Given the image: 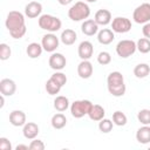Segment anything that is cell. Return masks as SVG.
I'll use <instances>...</instances> for the list:
<instances>
[{"mask_svg": "<svg viewBox=\"0 0 150 150\" xmlns=\"http://www.w3.org/2000/svg\"><path fill=\"white\" fill-rule=\"evenodd\" d=\"M5 25L13 39H21L27 32L25 15L19 11H11L7 14Z\"/></svg>", "mask_w": 150, "mask_h": 150, "instance_id": "1", "label": "cell"}, {"mask_svg": "<svg viewBox=\"0 0 150 150\" xmlns=\"http://www.w3.org/2000/svg\"><path fill=\"white\" fill-rule=\"evenodd\" d=\"M107 87L108 91L115 96V97H121L125 94V83H124V77L122 73L120 71H111L108 77H107Z\"/></svg>", "mask_w": 150, "mask_h": 150, "instance_id": "2", "label": "cell"}, {"mask_svg": "<svg viewBox=\"0 0 150 150\" xmlns=\"http://www.w3.org/2000/svg\"><path fill=\"white\" fill-rule=\"evenodd\" d=\"M89 15H90V8L83 1L75 2L68 9V16L73 21H82L84 19H88Z\"/></svg>", "mask_w": 150, "mask_h": 150, "instance_id": "3", "label": "cell"}, {"mask_svg": "<svg viewBox=\"0 0 150 150\" xmlns=\"http://www.w3.org/2000/svg\"><path fill=\"white\" fill-rule=\"evenodd\" d=\"M39 27L43 30H47L49 33H55L57 30H60L62 22L57 16L50 15V14H42L39 16L38 20Z\"/></svg>", "mask_w": 150, "mask_h": 150, "instance_id": "4", "label": "cell"}, {"mask_svg": "<svg viewBox=\"0 0 150 150\" xmlns=\"http://www.w3.org/2000/svg\"><path fill=\"white\" fill-rule=\"evenodd\" d=\"M93 103L89 100H77L70 104V112L71 116L75 118H81L84 115H88L89 110L91 109Z\"/></svg>", "mask_w": 150, "mask_h": 150, "instance_id": "5", "label": "cell"}, {"mask_svg": "<svg viewBox=\"0 0 150 150\" xmlns=\"http://www.w3.org/2000/svg\"><path fill=\"white\" fill-rule=\"evenodd\" d=\"M136 49H137L136 42L132 41V40H128V39L127 40H121L116 45V53L122 59H127V57L134 55Z\"/></svg>", "mask_w": 150, "mask_h": 150, "instance_id": "6", "label": "cell"}, {"mask_svg": "<svg viewBox=\"0 0 150 150\" xmlns=\"http://www.w3.org/2000/svg\"><path fill=\"white\" fill-rule=\"evenodd\" d=\"M132 19L136 23H146L150 22V4L144 2L137 6L132 13Z\"/></svg>", "mask_w": 150, "mask_h": 150, "instance_id": "7", "label": "cell"}, {"mask_svg": "<svg viewBox=\"0 0 150 150\" xmlns=\"http://www.w3.org/2000/svg\"><path fill=\"white\" fill-rule=\"evenodd\" d=\"M111 28L114 33H128L131 29V21L124 16H117L111 21Z\"/></svg>", "mask_w": 150, "mask_h": 150, "instance_id": "8", "label": "cell"}, {"mask_svg": "<svg viewBox=\"0 0 150 150\" xmlns=\"http://www.w3.org/2000/svg\"><path fill=\"white\" fill-rule=\"evenodd\" d=\"M59 43H60V40L54 33L45 34L42 36V40H41V45H42L43 50H46L48 53H54L56 50V48L59 47Z\"/></svg>", "mask_w": 150, "mask_h": 150, "instance_id": "9", "label": "cell"}, {"mask_svg": "<svg viewBox=\"0 0 150 150\" xmlns=\"http://www.w3.org/2000/svg\"><path fill=\"white\" fill-rule=\"evenodd\" d=\"M48 63H49V67L56 71L59 70H62L66 64H67V60H66V56L61 53H52V55L49 56V60H48Z\"/></svg>", "mask_w": 150, "mask_h": 150, "instance_id": "10", "label": "cell"}, {"mask_svg": "<svg viewBox=\"0 0 150 150\" xmlns=\"http://www.w3.org/2000/svg\"><path fill=\"white\" fill-rule=\"evenodd\" d=\"M94 47L90 41H82L77 47V54L81 60H89L93 56Z\"/></svg>", "mask_w": 150, "mask_h": 150, "instance_id": "11", "label": "cell"}, {"mask_svg": "<svg viewBox=\"0 0 150 150\" xmlns=\"http://www.w3.org/2000/svg\"><path fill=\"white\" fill-rule=\"evenodd\" d=\"M42 12V5L38 1H30L25 7V15L29 19H34L41 15Z\"/></svg>", "mask_w": 150, "mask_h": 150, "instance_id": "12", "label": "cell"}, {"mask_svg": "<svg viewBox=\"0 0 150 150\" xmlns=\"http://www.w3.org/2000/svg\"><path fill=\"white\" fill-rule=\"evenodd\" d=\"M94 68L89 60H82L77 66V75L81 79H89L93 75Z\"/></svg>", "mask_w": 150, "mask_h": 150, "instance_id": "13", "label": "cell"}, {"mask_svg": "<svg viewBox=\"0 0 150 150\" xmlns=\"http://www.w3.org/2000/svg\"><path fill=\"white\" fill-rule=\"evenodd\" d=\"M0 91L1 95L5 96H12L16 91V84L11 79H2L0 81Z\"/></svg>", "mask_w": 150, "mask_h": 150, "instance_id": "14", "label": "cell"}, {"mask_svg": "<svg viewBox=\"0 0 150 150\" xmlns=\"http://www.w3.org/2000/svg\"><path fill=\"white\" fill-rule=\"evenodd\" d=\"M40 132V129H39V125L34 122H27L23 128H22V134H23V137L27 138V139H34L36 138V136L39 135Z\"/></svg>", "mask_w": 150, "mask_h": 150, "instance_id": "15", "label": "cell"}, {"mask_svg": "<svg viewBox=\"0 0 150 150\" xmlns=\"http://www.w3.org/2000/svg\"><path fill=\"white\" fill-rule=\"evenodd\" d=\"M81 30L84 35L87 36H93L95 35L96 33H98V25L96 23L95 20H91V19H88V20H84L81 25Z\"/></svg>", "mask_w": 150, "mask_h": 150, "instance_id": "16", "label": "cell"}, {"mask_svg": "<svg viewBox=\"0 0 150 150\" xmlns=\"http://www.w3.org/2000/svg\"><path fill=\"white\" fill-rule=\"evenodd\" d=\"M9 123L13 127H23L26 122V114L22 110H13L9 114Z\"/></svg>", "mask_w": 150, "mask_h": 150, "instance_id": "17", "label": "cell"}, {"mask_svg": "<svg viewBox=\"0 0 150 150\" xmlns=\"http://www.w3.org/2000/svg\"><path fill=\"white\" fill-rule=\"evenodd\" d=\"M94 20L98 26H107L111 22V13L108 9H98L95 13Z\"/></svg>", "mask_w": 150, "mask_h": 150, "instance_id": "18", "label": "cell"}, {"mask_svg": "<svg viewBox=\"0 0 150 150\" xmlns=\"http://www.w3.org/2000/svg\"><path fill=\"white\" fill-rule=\"evenodd\" d=\"M114 39H115V34H114L112 29L103 28L97 33V41L101 45H109L114 41Z\"/></svg>", "mask_w": 150, "mask_h": 150, "instance_id": "19", "label": "cell"}, {"mask_svg": "<svg viewBox=\"0 0 150 150\" xmlns=\"http://www.w3.org/2000/svg\"><path fill=\"white\" fill-rule=\"evenodd\" d=\"M76 39H77L76 32L73 30V29H70V28H67V29L62 30L61 36H60L61 42H62L63 45H66V46H71V45H74L75 41H76Z\"/></svg>", "mask_w": 150, "mask_h": 150, "instance_id": "20", "label": "cell"}, {"mask_svg": "<svg viewBox=\"0 0 150 150\" xmlns=\"http://www.w3.org/2000/svg\"><path fill=\"white\" fill-rule=\"evenodd\" d=\"M104 115H105L104 108L102 105H100V104H93L91 109L88 112L89 118L91 121H95V122H100L102 118H104Z\"/></svg>", "mask_w": 150, "mask_h": 150, "instance_id": "21", "label": "cell"}, {"mask_svg": "<svg viewBox=\"0 0 150 150\" xmlns=\"http://www.w3.org/2000/svg\"><path fill=\"white\" fill-rule=\"evenodd\" d=\"M136 139L141 144H148L150 143V125H143L136 132Z\"/></svg>", "mask_w": 150, "mask_h": 150, "instance_id": "22", "label": "cell"}, {"mask_svg": "<svg viewBox=\"0 0 150 150\" xmlns=\"http://www.w3.org/2000/svg\"><path fill=\"white\" fill-rule=\"evenodd\" d=\"M42 50H43L42 45L38 42H32L26 48V53L30 59H38L42 54Z\"/></svg>", "mask_w": 150, "mask_h": 150, "instance_id": "23", "label": "cell"}, {"mask_svg": "<svg viewBox=\"0 0 150 150\" xmlns=\"http://www.w3.org/2000/svg\"><path fill=\"white\" fill-rule=\"evenodd\" d=\"M150 74V66L148 63H138L134 68V75L137 79H144Z\"/></svg>", "mask_w": 150, "mask_h": 150, "instance_id": "24", "label": "cell"}, {"mask_svg": "<svg viewBox=\"0 0 150 150\" xmlns=\"http://www.w3.org/2000/svg\"><path fill=\"white\" fill-rule=\"evenodd\" d=\"M50 123H52V127H53L54 129H57V130H59V129H62V128L66 127V124H67V118H66V116H64L62 112H57V114L53 115Z\"/></svg>", "mask_w": 150, "mask_h": 150, "instance_id": "25", "label": "cell"}, {"mask_svg": "<svg viewBox=\"0 0 150 150\" xmlns=\"http://www.w3.org/2000/svg\"><path fill=\"white\" fill-rule=\"evenodd\" d=\"M54 108L60 112L66 111L69 108V100L66 96H62V95L56 96L55 100H54Z\"/></svg>", "mask_w": 150, "mask_h": 150, "instance_id": "26", "label": "cell"}, {"mask_svg": "<svg viewBox=\"0 0 150 150\" xmlns=\"http://www.w3.org/2000/svg\"><path fill=\"white\" fill-rule=\"evenodd\" d=\"M61 88L62 87L54 79H52V77H49V80L46 82V90H47V93L49 95H56V94H59L60 90H61Z\"/></svg>", "mask_w": 150, "mask_h": 150, "instance_id": "27", "label": "cell"}, {"mask_svg": "<svg viewBox=\"0 0 150 150\" xmlns=\"http://www.w3.org/2000/svg\"><path fill=\"white\" fill-rule=\"evenodd\" d=\"M112 122H114V124H116L118 127H123V125L127 124L128 118H127L124 112H122L121 110H116L112 114Z\"/></svg>", "mask_w": 150, "mask_h": 150, "instance_id": "28", "label": "cell"}, {"mask_svg": "<svg viewBox=\"0 0 150 150\" xmlns=\"http://www.w3.org/2000/svg\"><path fill=\"white\" fill-rule=\"evenodd\" d=\"M136 46H137V50L142 54H146L150 52V39H146V38H141L137 42H136Z\"/></svg>", "mask_w": 150, "mask_h": 150, "instance_id": "29", "label": "cell"}, {"mask_svg": "<svg viewBox=\"0 0 150 150\" xmlns=\"http://www.w3.org/2000/svg\"><path fill=\"white\" fill-rule=\"evenodd\" d=\"M112 125H114V122L108 120V118H102L100 122H98V129L103 134H108L112 130Z\"/></svg>", "mask_w": 150, "mask_h": 150, "instance_id": "30", "label": "cell"}, {"mask_svg": "<svg viewBox=\"0 0 150 150\" xmlns=\"http://www.w3.org/2000/svg\"><path fill=\"white\" fill-rule=\"evenodd\" d=\"M137 120L143 125H150V109H142L137 114Z\"/></svg>", "mask_w": 150, "mask_h": 150, "instance_id": "31", "label": "cell"}, {"mask_svg": "<svg viewBox=\"0 0 150 150\" xmlns=\"http://www.w3.org/2000/svg\"><path fill=\"white\" fill-rule=\"evenodd\" d=\"M12 54L11 47L7 43H0V60L1 61H6L9 59Z\"/></svg>", "mask_w": 150, "mask_h": 150, "instance_id": "32", "label": "cell"}, {"mask_svg": "<svg viewBox=\"0 0 150 150\" xmlns=\"http://www.w3.org/2000/svg\"><path fill=\"white\" fill-rule=\"evenodd\" d=\"M97 62L102 66H107L111 62V55L108 52H101L97 55Z\"/></svg>", "mask_w": 150, "mask_h": 150, "instance_id": "33", "label": "cell"}, {"mask_svg": "<svg viewBox=\"0 0 150 150\" xmlns=\"http://www.w3.org/2000/svg\"><path fill=\"white\" fill-rule=\"evenodd\" d=\"M50 77H52V79H54V80H55V81H56L61 87H63V86L67 83V76H66L63 73H61L60 70H59V71H55Z\"/></svg>", "mask_w": 150, "mask_h": 150, "instance_id": "34", "label": "cell"}, {"mask_svg": "<svg viewBox=\"0 0 150 150\" xmlns=\"http://www.w3.org/2000/svg\"><path fill=\"white\" fill-rule=\"evenodd\" d=\"M29 150H45V143L41 139H33L29 144Z\"/></svg>", "mask_w": 150, "mask_h": 150, "instance_id": "35", "label": "cell"}, {"mask_svg": "<svg viewBox=\"0 0 150 150\" xmlns=\"http://www.w3.org/2000/svg\"><path fill=\"white\" fill-rule=\"evenodd\" d=\"M0 150H12V144L8 138L0 137Z\"/></svg>", "mask_w": 150, "mask_h": 150, "instance_id": "36", "label": "cell"}, {"mask_svg": "<svg viewBox=\"0 0 150 150\" xmlns=\"http://www.w3.org/2000/svg\"><path fill=\"white\" fill-rule=\"evenodd\" d=\"M142 33H143L144 38L150 39V22H146V23H144V25H143Z\"/></svg>", "mask_w": 150, "mask_h": 150, "instance_id": "37", "label": "cell"}, {"mask_svg": "<svg viewBox=\"0 0 150 150\" xmlns=\"http://www.w3.org/2000/svg\"><path fill=\"white\" fill-rule=\"evenodd\" d=\"M29 145H25V144H19L15 146V150H28Z\"/></svg>", "mask_w": 150, "mask_h": 150, "instance_id": "38", "label": "cell"}, {"mask_svg": "<svg viewBox=\"0 0 150 150\" xmlns=\"http://www.w3.org/2000/svg\"><path fill=\"white\" fill-rule=\"evenodd\" d=\"M59 1V4L60 5H62V6H66V5H69L73 0H57Z\"/></svg>", "mask_w": 150, "mask_h": 150, "instance_id": "39", "label": "cell"}, {"mask_svg": "<svg viewBox=\"0 0 150 150\" xmlns=\"http://www.w3.org/2000/svg\"><path fill=\"white\" fill-rule=\"evenodd\" d=\"M0 101H1V103H0V108H2V107H4V104H5V95H1Z\"/></svg>", "mask_w": 150, "mask_h": 150, "instance_id": "40", "label": "cell"}, {"mask_svg": "<svg viewBox=\"0 0 150 150\" xmlns=\"http://www.w3.org/2000/svg\"><path fill=\"white\" fill-rule=\"evenodd\" d=\"M86 1H87V2H96L97 0H86Z\"/></svg>", "mask_w": 150, "mask_h": 150, "instance_id": "41", "label": "cell"}]
</instances>
